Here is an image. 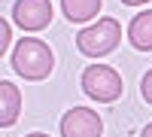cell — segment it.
Instances as JSON below:
<instances>
[{
  "label": "cell",
  "instance_id": "cell-6",
  "mask_svg": "<svg viewBox=\"0 0 152 137\" xmlns=\"http://www.w3.org/2000/svg\"><path fill=\"white\" fill-rule=\"evenodd\" d=\"M128 40L134 49L140 52H152V9L146 12H137L128 24Z\"/></svg>",
  "mask_w": 152,
  "mask_h": 137
},
{
  "label": "cell",
  "instance_id": "cell-3",
  "mask_svg": "<svg viewBox=\"0 0 152 137\" xmlns=\"http://www.w3.org/2000/svg\"><path fill=\"white\" fill-rule=\"evenodd\" d=\"M82 92L97 104H113L122 95V76L110 64H91L82 73Z\"/></svg>",
  "mask_w": 152,
  "mask_h": 137
},
{
  "label": "cell",
  "instance_id": "cell-8",
  "mask_svg": "<svg viewBox=\"0 0 152 137\" xmlns=\"http://www.w3.org/2000/svg\"><path fill=\"white\" fill-rule=\"evenodd\" d=\"M61 6L70 21H91L100 12V0H61Z\"/></svg>",
  "mask_w": 152,
  "mask_h": 137
},
{
  "label": "cell",
  "instance_id": "cell-5",
  "mask_svg": "<svg viewBox=\"0 0 152 137\" xmlns=\"http://www.w3.org/2000/svg\"><path fill=\"white\" fill-rule=\"evenodd\" d=\"M12 18L21 31H43L52 21V3L49 0H15Z\"/></svg>",
  "mask_w": 152,
  "mask_h": 137
},
{
  "label": "cell",
  "instance_id": "cell-10",
  "mask_svg": "<svg viewBox=\"0 0 152 137\" xmlns=\"http://www.w3.org/2000/svg\"><path fill=\"white\" fill-rule=\"evenodd\" d=\"M9 49V24L0 18V52H6Z\"/></svg>",
  "mask_w": 152,
  "mask_h": 137
},
{
  "label": "cell",
  "instance_id": "cell-4",
  "mask_svg": "<svg viewBox=\"0 0 152 137\" xmlns=\"http://www.w3.org/2000/svg\"><path fill=\"white\" fill-rule=\"evenodd\" d=\"M100 134H104V122L88 107H73L61 119V137H100Z\"/></svg>",
  "mask_w": 152,
  "mask_h": 137
},
{
  "label": "cell",
  "instance_id": "cell-7",
  "mask_svg": "<svg viewBox=\"0 0 152 137\" xmlns=\"http://www.w3.org/2000/svg\"><path fill=\"white\" fill-rule=\"evenodd\" d=\"M18 110H21V95H18V89H15L9 79H3V82H0V125L9 128L12 122L18 119Z\"/></svg>",
  "mask_w": 152,
  "mask_h": 137
},
{
  "label": "cell",
  "instance_id": "cell-13",
  "mask_svg": "<svg viewBox=\"0 0 152 137\" xmlns=\"http://www.w3.org/2000/svg\"><path fill=\"white\" fill-rule=\"evenodd\" d=\"M28 137H49V134H28Z\"/></svg>",
  "mask_w": 152,
  "mask_h": 137
},
{
  "label": "cell",
  "instance_id": "cell-9",
  "mask_svg": "<svg viewBox=\"0 0 152 137\" xmlns=\"http://www.w3.org/2000/svg\"><path fill=\"white\" fill-rule=\"evenodd\" d=\"M140 95H143L146 104H152V70L143 73V79H140Z\"/></svg>",
  "mask_w": 152,
  "mask_h": 137
},
{
  "label": "cell",
  "instance_id": "cell-12",
  "mask_svg": "<svg viewBox=\"0 0 152 137\" xmlns=\"http://www.w3.org/2000/svg\"><path fill=\"white\" fill-rule=\"evenodd\" d=\"M140 137H152V125H146V128L140 131Z\"/></svg>",
  "mask_w": 152,
  "mask_h": 137
},
{
  "label": "cell",
  "instance_id": "cell-2",
  "mask_svg": "<svg viewBox=\"0 0 152 137\" xmlns=\"http://www.w3.org/2000/svg\"><path fill=\"white\" fill-rule=\"evenodd\" d=\"M119 40H122V24L116 18L104 15V18H97L94 24H88V28H82L76 34V49L88 58H104L119 46Z\"/></svg>",
  "mask_w": 152,
  "mask_h": 137
},
{
  "label": "cell",
  "instance_id": "cell-1",
  "mask_svg": "<svg viewBox=\"0 0 152 137\" xmlns=\"http://www.w3.org/2000/svg\"><path fill=\"white\" fill-rule=\"evenodd\" d=\"M52 67H55V55L49 49V43L37 40V37H21L12 46V70L18 76L40 82L52 73Z\"/></svg>",
  "mask_w": 152,
  "mask_h": 137
},
{
  "label": "cell",
  "instance_id": "cell-11",
  "mask_svg": "<svg viewBox=\"0 0 152 137\" xmlns=\"http://www.w3.org/2000/svg\"><path fill=\"white\" fill-rule=\"evenodd\" d=\"M125 6H140V3H146V0H122Z\"/></svg>",
  "mask_w": 152,
  "mask_h": 137
}]
</instances>
